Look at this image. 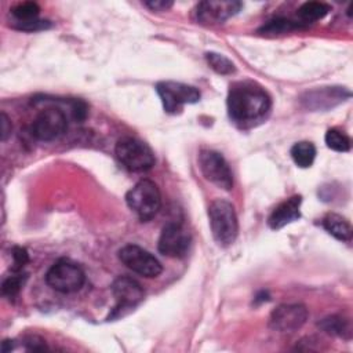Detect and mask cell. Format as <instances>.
I'll return each mask as SVG.
<instances>
[{
	"label": "cell",
	"instance_id": "cell-2",
	"mask_svg": "<svg viewBox=\"0 0 353 353\" xmlns=\"http://www.w3.org/2000/svg\"><path fill=\"white\" fill-rule=\"evenodd\" d=\"M208 218L212 237L218 245L233 244L239 233V222L232 203L225 199L214 200L208 207Z\"/></svg>",
	"mask_w": 353,
	"mask_h": 353
},
{
	"label": "cell",
	"instance_id": "cell-16",
	"mask_svg": "<svg viewBox=\"0 0 353 353\" xmlns=\"http://www.w3.org/2000/svg\"><path fill=\"white\" fill-rule=\"evenodd\" d=\"M323 228L331 234L334 236L336 240L341 241H350L352 239V226L350 222L343 218L339 214H327L323 218Z\"/></svg>",
	"mask_w": 353,
	"mask_h": 353
},
{
	"label": "cell",
	"instance_id": "cell-1",
	"mask_svg": "<svg viewBox=\"0 0 353 353\" xmlns=\"http://www.w3.org/2000/svg\"><path fill=\"white\" fill-rule=\"evenodd\" d=\"M272 106L269 94L256 83L245 80L230 85L228 94V112L240 127H251L262 121Z\"/></svg>",
	"mask_w": 353,
	"mask_h": 353
},
{
	"label": "cell",
	"instance_id": "cell-9",
	"mask_svg": "<svg viewBox=\"0 0 353 353\" xmlns=\"http://www.w3.org/2000/svg\"><path fill=\"white\" fill-rule=\"evenodd\" d=\"M66 114L59 108H47L41 110L32 124V135L39 141H54L66 130Z\"/></svg>",
	"mask_w": 353,
	"mask_h": 353
},
{
	"label": "cell",
	"instance_id": "cell-25",
	"mask_svg": "<svg viewBox=\"0 0 353 353\" xmlns=\"http://www.w3.org/2000/svg\"><path fill=\"white\" fill-rule=\"evenodd\" d=\"M11 255H12V268L11 270L14 273L22 270V268L29 262V255H28V251L23 248V247H19V245H15L11 251Z\"/></svg>",
	"mask_w": 353,
	"mask_h": 353
},
{
	"label": "cell",
	"instance_id": "cell-26",
	"mask_svg": "<svg viewBox=\"0 0 353 353\" xmlns=\"http://www.w3.org/2000/svg\"><path fill=\"white\" fill-rule=\"evenodd\" d=\"M51 26L50 21L46 19H32V21H25V22H15L14 28L19 30H26V32H36V30H43L48 29Z\"/></svg>",
	"mask_w": 353,
	"mask_h": 353
},
{
	"label": "cell",
	"instance_id": "cell-28",
	"mask_svg": "<svg viewBox=\"0 0 353 353\" xmlns=\"http://www.w3.org/2000/svg\"><path fill=\"white\" fill-rule=\"evenodd\" d=\"M145 6L149 7L153 11H165L172 7V1L167 0H152V1H145Z\"/></svg>",
	"mask_w": 353,
	"mask_h": 353
},
{
	"label": "cell",
	"instance_id": "cell-6",
	"mask_svg": "<svg viewBox=\"0 0 353 353\" xmlns=\"http://www.w3.org/2000/svg\"><path fill=\"white\" fill-rule=\"evenodd\" d=\"M156 91L161 99L163 108L167 113H179L185 105L196 103L200 101V91L193 87L179 81H159L156 84Z\"/></svg>",
	"mask_w": 353,
	"mask_h": 353
},
{
	"label": "cell",
	"instance_id": "cell-27",
	"mask_svg": "<svg viewBox=\"0 0 353 353\" xmlns=\"http://www.w3.org/2000/svg\"><path fill=\"white\" fill-rule=\"evenodd\" d=\"M25 343H26V347L29 350H34L36 352V350H46L47 349L44 341L41 338H39V336H28L25 339Z\"/></svg>",
	"mask_w": 353,
	"mask_h": 353
},
{
	"label": "cell",
	"instance_id": "cell-7",
	"mask_svg": "<svg viewBox=\"0 0 353 353\" xmlns=\"http://www.w3.org/2000/svg\"><path fill=\"white\" fill-rule=\"evenodd\" d=\"M199 164L207 181L215 186L230 190L233 188V175L226 159L215 150L204 149L199 154Z\"/></svg>",
	"mask_w": 353,
	"mask_h": 353
},
{
	"label": "cell",
	"instance_id": "cell-22",
	"mask_svg": "<svg viewBox=\"0 0 353 353\" xmlns=\"http://www.w3.org/2000/svg\"><path fill=\"white\" fill-rule=\"evenodd\" d=\"M11 12L15 18V22H25V21L37 19L40 7L33 1H25V3L17 4Z\"/></svg>",
	"mask_w": 353,
	"mask_h": 353
},
{
	"label": "cell",
	"instance_id": "cell-12",
	"mask_svg": "<svg viewBox=\"0 0 353 353\" xmlns=\"http://www.w3.org/2000/svg\"><path fill=\"white\" fill-rule=\"evenodd\" d=\"M307 319V309L301 303H284L277 306L269 319V325L277 332H294Z\"/></svg>",
	"mask_w": 353,
	"mask_h": 353
},
{
	"label": "cell",
	"instance_id": "cell-5",
	"mask_svg": "<svg viewBox=\"0 0 353 353\" xmlns=\"http://www.w3.org/2000/svg\"><path fill=\"white\" fill-rule=\"evenodd\" d=\"M85 276L83 269L70 259L57 261L47 272V284L62 294H70L79 291L84 284Z\"/></svg>",
	"mask_w": 353,
	"mask_h": 353
},
{
	"label": "cell",
	"instance_id": "cell-14",
	"mask_svg": "<svg viewBox=\"0 0 353 353\" xmlns=\"http://www.w3.org/2000/svg\"><path fill=\"white\" fill-rule=\"evenodd\" d=\"M345 97L349 98L350 91L343 87H324L306 92L302 101L307 109H327L343 101Z\"/></svg>",
	"mask_w": 353,
	"mask_h": 353
},
{
	"label": "cell",
	"instance_id": "cell-20",
	"mask_svg": "<svg viewBox=\"0 0 353 353\" xmlns=\"http://www.w3.org/2000/svg\"><path fill=\"white\" fill-rule=\"evenodd\" d=\"M324 139H325L327 146L330 149L335 150V152H342L343 153V152H349L350 150V138L345 132H342V131H339L336 128L328 130L325 132V138Z\"/></svg>",
	"mask_w": 353,
	"mask_h": 353
},
{
	"label": "cell",
	"instance_id": "cell-10",
	"mask_svg": "<svg viewBox=\"0 0 353 353\" xmlns=\"http://www.w3.org/2000/svg\"><path fill=\"white\" fill-rule=\"evenodd\" d=\"M190 245L189 232L179 223H167L159 237V251L170 258H183Z\"/></svg>",
	"mask_w": 353,
	"mask_h": 353
},
{
	"label": "cell",
	"instance_id": "cell-19",
	"mask_svg": "<svg viewBox=\"0 0 353 353\" xmlns=\"http://www.w3.org/2000/svg\"><path fill=\"white\" fill-rule=\"evenodd\" d=\"M319 327L327 334L341 336V338H349L352 334V327L349 320L341 316L325 317L319 323Z\"/></svg>",
	"mask_w": 353,
	"mask_h": 353
},
{
	"label": "cell",
	"instance_id": "cell-23",
	"mask_svg": "<svg viewBox=\"0 0 353 353\" xmlns=\"http://www.w3.org/2000/svg\"><path fill=\"white\" fill-rule=\"evenodd\" d=\"M303 28L302 23L299 22H294L285 18H276L269 21L266 25H263L259 32L263 33H284V32H290V30H295V29H301Z\"/></svg>",
	"mask_w": 353,
	"mask_h": 353
},
{
	"label": "cell",
	"instance_id": "cell-21",
	"mask_svg": "<svg viewBox=\"0 0 353 353\" xmlns=\"http://www.w3.org/2000/svg\"><path fill=\"white\" fill-rule=\"evenodd\" d=\"M205 59H207V63L210 65V68L219 74H232L236 70L234 63L222 54L207 52Z\"/></svg>",
	"mask_w": 353,
	"mask_h": 353
},
{
	"label": "cell",
	"instance_id": "cell-24",
	"mask_svg": "<svg viewBox=\"0 0 353 353\" xmlns=\"http://www.w3.org/2000/svg\"><path fill=\"white\" fill-rule=\"evenodd\" d=\"M25 280H26V274H21L18 272L15 274L7 277L1 284V294L8 298L17 296L19 294L21 288L23 287Z\"/></svg>",
	"mask_w": 353,
	"mask_h": 353
},
{
	"label": "cell",
	"instance_id": "cell-4",
	"mask_svg": "<svg viewBox=\"0 0 353 353\" xmlns=\"http://www.w3.org/2000/svg\"><path fill=\"white\" fill-rule=\"evenodd\" d=\"M116 157L130 171L142 172L154 165V154L152 149L141 139L132 137L120 138L114 148Z\"/></svg>",
	"mask_w": 353,
	"mask_h": 353
},
{
	"label": "cell",
	"instance_id": "cell-8",
	"mask_svg": "<svg viewBox=\"0 0 353 353\" xmlns=\"http://www.w3.org/2000/svg\"><path fill=\"white\" fill-rule=\"evenodd\" d=\"M119 259L128 269L143 277H157L163 272L157 258L137 244H127L120 248Z\"/></svg>",
	"mask_w": 353,
	"mask_h": 353
},
{
	"label": "cell",
	"instance_id": "cell-29",
	"mask_svg": "<svg viewBox=\"0 0 353 353\" xmlns=\"http://www.w3.org/2000/svg\"><path fill=\"white\" fill-rule=\"evenodd\" d=\"M1 141H6L8 138V135L11 134V121L8 119V116L6 113H1Z\"/></svg>",
	"mask_w": 353,
	"mask_h": 353
},
{
	"label": "cell",
	"instance_id": "cell-17",
	"mask_svg": "<svg viewBox=\"0 0 353 353\" xmlns=\"http://www.w3.org/2000/svg\"><path fill=\"white\" fill-rule=\"evenodd\" d=\"M330 11V6L321 1H306L298 8L299 23L303 26L306 23H313L321 18H324Z\"/></svg>",
	"mask_w": 353,
	"mask_h": 353
},
{
	"label": "cell",
	"instance_id": "cell-3",
	"mask_svg": "<svg viewBox=\"0 0 353 353\" xmlns=\"http://www.w3.org/2000/svg\"><path fill=\"white\" fill-rule=\"evenodd\" d=\"M125 201L141 221H149L161 207V194L153 181L141 179L127 192Z\"/></svg>",
	"mask_w": 353,
	"mask_h": 353
},
{
	"label": "cell",
	"instance_id": "cell-13",
	"mask_svg": "<svg viewBox=\"0 0 353 353\" xmlns=\"http://www.w3.org/2000/svg\"><path fill=\"white\" fill-rule=\"evenodd\" d=\"M241 8L240 1H200L196 7L197 21L203 25L222 23L236 15Z\"/></svg>",
	"mask_w": 353,
	"mask_h": 353
},
{
	"label": "cell",
	"instance_id": "cell-11",
	"mask_svg": "<svg viewBox=\"0 0 353 353\" xmlns=\"http://www.w3.org/2000/svg\"><path fill=\"white\" fill-rule=\"evenodd\" d=\"M112 294L116 299V306L112 314V317H114L123 314L124 310L135 307L143 299L145 291L132 277L120 276L112 284Z\"/></svg>",
	"mask_w": 353,
	"mask_h": 353
},
{
	"label": "cell",
	"instance_id": "cell-15",
	"mask_svg": "<svg viewBox=\"0 0 353 353\" xmlns=\"http://www.w3.org/2000/svg\"><path fill=\"white\" fill-rule=\"evenodd\" d=\"M301 203L302 197L299 194H295L284 200L272 211V214L268 218V225L273 230H279L285 225L298 221L301 218Z\"/></svg>",
	"mask_w": 353,
	"mask_h": 353
},
{
	"label": "cell",
	"instance_id": "cell-18",
	"mask_svg": "<svg viewBox=\"0 0 353 353\" xmlns=\"http://www.w3.org/2000/svg\"><path fill=\"white\" fill-rule=\"evenodd\" d=\"M290 154L294 160V163L301 168H307L313 164L316 157V148L312 142L301 141L292 145Z\"/></svg>",
	"mask_w": 353,
	"mask_h": 353
}]
</instances>
